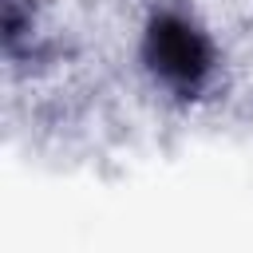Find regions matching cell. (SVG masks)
I'll list each match as a JSON object with an SVG mask.
<instances>
[{
	"label": "cell",
	"mask_w": 253,
	"mask_h": 253,
	"mask_svg": "<svg viewBox=\"0 0 253 253\" xmlns=\"http://www.w3.org/2000/svg\"><path fill=\"white\" fill-rule=\"evenodd\" d=\"M142 59L170 91L194 95L213 71V43L186 12L162 8L142 28Z\"/></svg>",
	"instance_id": "obj_1"
}]
</instances>
